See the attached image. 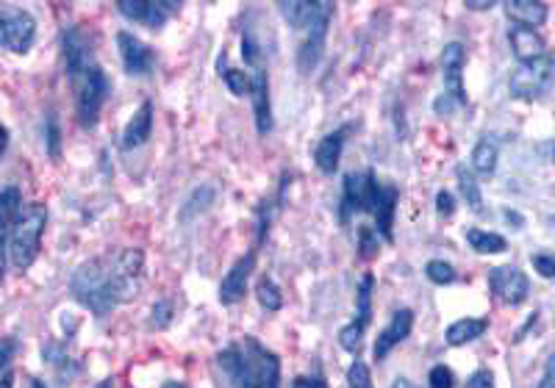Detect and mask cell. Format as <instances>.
Masks as SVG:
<instances>
[{
    "instance_id": "cell-16",
    "label": "cell",
    "mask_w": 555,
    "mask_h": 388,
    "mask_svg": "<svg viewBox=\"0 0 555 388\" xmlns=\"http://www.w3.org/2000/svg\"><path fill=\"white\" fill-rule=\"evenodd\" d=\"M353 131H356V125L348 123L345 128H339V131H333V134H328V136L319 139V144H317V150H314V161H317V166H319V173L333 175V173L339 170V158H342L345 142H348V136H350Z\"/></svg>"
},
{
    "instance_id": "cell-38",
    "label": "cell",
    "mask_w": 555,
    "mask_h": 388,
    "mask_svg": "<svg viewBox=\"0 0 555 388\" xmlns=\"http://www.w3.org/2000/svg\"><path fill=\"white\" fill-rule=\"evenodd\" d=\"M59 147H62V134H59V123H56V117L47 120V150L53 158H59Z\"/></svg>"
},
{
    "instance_id": "cell-22",
    "label": "cell",
    "mask_w": 555,
    "mask_h": 388,
    "mask_svg": "<svg viewBox=\"0 0 555 388\" xmlns=\"http://www.w3.org/2000/svg\"><path fill=\"white\" fill-rule=\"evenodd\" d=\"M503 9L517 25H525V28H536L547 20V6L530 4V0H509Z\"/></svg>"
},
{
    "instance_id": "cell-44",
    "label": "cell",
    "mask_w": 555,
    "mask_h": 388,
    "mask_svg": "<svg viewBox=\"0 0 555 388\" xmlns=\"http://www.w3.org/2000/svg\"><path fill=\"white\" fill-rule=\"evenodd\" d=\"M292 388H328V383L322 377H298Z\"/></svg>"
},
{
    "instance_id": "cell-45",
    "label": "cell",
    "mask_w": 555,
    "mask_h": 388,
    "mask_svg": "<svg viewBox=\"0 0 555 388\" xmlns=\"http://www.w3.org/2000/svg\"><path fill=\"white\" fill-rule=\"evenodd\" d=\"M464 6L472 9V12H486V9H491V0H467Z\"/></svg>"
},
{
    "instance_id": "cell-32",
    "label": "cell",
    "mask_w": 555,
    "mask_h": 388,
    "mask_svg": "<svg viewBox=\"0 0 555 388\" xmlns=\"http://www.w3.org/2000/svg\"><path fill=\"white\" fill-rule=\"evenodd\" d=\"M361 342H364V327H361L358 322H350L348 327H342V333H339V344H342L348 353H358Z\"/></svg>"
},
{
    "instance_id": "cell-15",
    "label": "cell",
    "mask_w": 555,
    "mask_h": 388,
    "mask_svg": "<svg viewBox=\"0 0 555 388\" xmlns=\"http://www.w3.org/2000/svg\"><path fill=\"white\" fill-rule=\"evenodd\" d=\"M253 266H256V255L247 253L245 258H239L228 274L222 277V284H219V303L222 305H237L245 300V292H247V277L253 274Z\"/></svg>"
},
{
    "instance_id": "cell-27",
    "label": "cell",
    "mask_w": 555,
    "mask_h": 388,
    "mask_svg": "<svg viewBox=\"0 0 555 388\" xmlns=\"http://www.w3.org/2000/svg\"><path fill=\"white\" fill-rule=\"evenodd\" d=\"M372 289H375V274L372 272H367L364 277H361V284H358V292H356V305H358V313H356V319L353 322H358L364 330H367V324L372 322Z\"/></svg>"
},
{
    "instance_id": "cell-40",
    "label": "cell",
    "mask_w": 555,
    "mask_h": 388,
    "mask_svg": "<svg viewBox=\"0 0 555 388\" xmlns=\"http://www.w3.org/2000/svg\"><path fill=\"white\" fill-rule=\"evenodd\" d=\"M467 388H494V374L489 369H478L469 380Z\"/></svg>"
},
{
    "instance_id": "cell-2",
    "label": "cell",
    "mask_w": 555,
    "mask_h": 388,
    "mask_svg": "<svg viewBox=\"0 0 555 388\" xmlns=\"http://www.w3.org/2000/svg\"><path fill=\"white\" fill-rule=\"evenodd\" d=\"M217 366L226 374L228 388H278L281 361L256 339H242L217 353Z\"/></svg>"
},
{
    "instance_id": "cell-6",
    "label": "cell",
    "mask_w": 555,
    "mask_h": 388,
    "mask_svg": "<svg viewBox=\"0 0 555 388\" xmlns=\"http://www.w3.org/2000/svg\"><path fill=\"white\" fill-rule=\"evenodd\" d=\"M330 17H333V4H322L317 20L306 28V39H303V45L298 47V70H300L303 75H308V73L319 65V59H322Z\"/></svg>"
},
{
    "instance_id": "cell-39",
    "label": "cell",
    "mask_w": 555,
    "mask_h": 388,
    "mask_svg": "<svg viewBox=\"0 0 555 388\" xmlns=\"http://www.w3.org/2000/svg\"><path fill=\"white\" fill-rule=\"evenodd\" d=\"M436 211H439V216H444V219H450V216L456 214V200H453L450 192H439V194H436Z\"/></svg>"
},
{
    "instance_id": "cell-42",
    "label": "cell",
    "mask_w": 555,
    "mask_h": 388,
    "mask_svg": "<svg viewBox=\"0 0 555 388\" xmlns=\"http://www.w3.org/2000/svg\"><path fill=\"white\" fill-rule=\"evenodd\" d=\"M536 388H555V355L547 358L544 374H541V380L536 383Z\"/></svg>"
},
{
    "instance_id": "cell-4",
    "label": "cell",
    "mask_w": 555,
    "mask_h": 388,
    "mask_svg": "<svg viewBox=\"0 0 555 388\" xmlns=\"http://www.w3.org/2000/svg\"><path fill=\"white\" fill-rule=\"evenodd\" d=\"M45 225H47V208L45 205L34 203L25 211H20L17 225H15L12 239H9V258L17 269H28L34 264V258L39 255Z\"/></svg>"
},
{
    "instance_id": "cell-46",
    "label": "cell",
    "mask_w": 555,
    "mask_h": 388,
    "mask_svg": "<svg viewBox=\"0 0 555 388\" xmlns=\"http://www.w3.org/2000/svg\"><path fill=\"white\" fill-rule=\"evenodd\" d=\"M6 144H9V131H6L4 125H0V155L6 153Z\"/></svg>"
},
{
    "instance_id": "cell-17",
    "label": "cell",
    "mask_w": 555,
    "mask_h": 388,
    "mask_svg": "<svg viewBox=\"0 0 555 388\" xmlns=\"http://www.w3.org/2000/svg\"><path fill=\"white\" fill-rule=\"evenodd\" d=\"M411 324H414V311L400 308V311L392 316V322H388V324L380 330V336H378V342H375V361H383L403 339H409Z\"/></svg>"
},
{
    "instance_id": "cell-19",
    "label": "cell",
    "mask_w": 555,
    "mask_h": 388,
    "mask_svg": "<svg viewBox=\"0 0 555 388\" xmlns=\"http://www.w3.org/2000/svg\"><path fill=\"white\" fill-rule=\"evenodd\" d=\"M509 42H511V47H514V53H517V59H520L522 65H530V62L541 59V55L547 53V50H544V39H541V34H536V28L514 25V28L509 31Z\"/></svg>"
},
{
    "instance_id": "cell-24",
    "label": "cell",
    "mask_w": 555,
    "mask_h": 388,
    "mask_svg": "<svg viewBox=\"0 0 555 388\" xmlns=\"http://www.w3.org/2000/svg\"><path fill=\"white\" fill-rule=\"evenodd\" d=\"M497 158H500V150L494 144V139H480L472 150V166H475V173L483 175V178H491L497 173Z\"/></svg>"
},
{
    "instance_id": "cell-18",
    "label": "cell",
    "mask_w": 555,
    "mask_h": 388,
    "mask_svg": "<svg viewBox=\"0 0 555 388\" xmlns=\"http://www.w3.org/2000/svg\"><path fill=\"white\" fill-rule=\"evenodd\" d=\"M34 34H36V23L28 12H15L12 17H6V47L17 55L28 53L34 45Z\"/></svg>"
},
{
    "instance_id": "cell-12",
    "label": "cell",
    "mask_w": 555,
    "mask_h": 388,
    "mask_svg": "<svg viewBox=\"0 0 555 388\" xmlns=\"http://www.w3.org/2000/svg\"><path fill=\"white\" fill-rule=\"evenodd\" d=\"M117 9L123 17H128L134 23H142L147 28H161L166 23V17L181 6L178 4H161V0H120Z\"/></svg>"
},
{
    "instance_id": "cell-7",
    "label": "cell",
    "mask_w": 555,
    "mask_h": 388,
    "mask_svg": "<svg viewBox=\"0 0 555 388\" xmlns=\"http://www.w3.org/2000/svg\"><path fill=\"white\" fill-rule=\"evenodd\" d=\"M375 181H378V175H375L372 170L345 175L342 203H339V219H342V222H348L353 214H369L372 192H375Z\"/></svg>"
},
{
    "instance_id": "cell-47",
    "label": "cell",
    "mask_w": 555,
    "mask_h": 388,
    "mask_svg": "<svg viewBox=\"0 0 555 388\" xmlns=\"http://www.w3.org/2000/svg\"><path fill=\"white\" fill-rule=\"evenodd\" d=\"M388 388H417V385H414L411 380H406V377H398V380H395L392 385H388Z\"/></svg>"
},
{
    "instance_id": "cell-13",
    "label": "cell",
    "mask_w": 555,
    "mask_h": 388,
    "mask_svg": "<svg viewBox=\"0 0 555 388\" xmlns=\"http://www.w3.org/2000/svg\"><path fill=\"white\" fill-rule=\"evenodd\" d=\"M250 100H253V117H256V131L264 136L272 128V105H269V78L264 62L250 67Z\"/></svg>"
},
{
    "instance_id": "cell-48",
    "label": "cell",
    "mask_w": 555,
    "mask_h": 388,
    "mask_svg": "<svg viewBox=\"0 0 555 388\" xmlns=\"http://www.w3.org/2000/svg\"><path fill=\"white\" fill-rule=\"evenodd\" d=\"M0 45H6V20L0 17Z\"/></svg>"
},
{
    "instance_id": "cell-37",
    "label": "cell",
    "mask_w": 555,
    "mask_h": 388,
    "mask_svg": "<svg viewBox=\"0 0 555 388\" xmlns=\"http://www.w3.org/2000/svg\"><path fill=\"white\" fill-rule=\"evenodd\" d=\"M530 261H533V269H536L541 277L552 281V274H555V258H552L550 253H539V255H533Z\"/></svg>"
},
{
    "instance_id": "cell-52",
    "label": "cell",
    "mask_w": 555,
    "mask_h": 388,
    "mask_svg": "<svg viewBox=\"0 0 555 388\" xmlns=\"http://www.w3.org/2000/svg\"><path fill=\"white\" fill-rule=\"evenodd\" d=\"M31 388H47V385H45V383H42L39 377H34V380H31Z\"/></svg>"
},
{
    "instance_id": "cell-43",
    "label": "cell",
    "mask_w": 555,
    "mask_h": 388,
    "mask_svg": "<svg viewBox=\"0 0 555 388\" xmlns=\"http://www.w3.org/2000/svg\"><path fill=\"white\" fill-rule=\"evenodd\" d=\"M459 103L448 95V92H444V95H439L436 97V103H433V111H436V114H453V108H456Z\"/></svg>"
},
{
    "instance_id": "cell-20",
    "label": "cell",
    "mask_w": 555,
    "mask_h": 388,
    "mask_svg": "<svg viewBox=\"0 0 555 388\" xmlns=\"http://www.w3.org/2000/svg\"><path fill=\"white\" fill-rule=\"evenodd\" d=\"M150 134H153V103L145 100L136 114L128 120L126 131H123V150L128 153V150L142 147L150 139Z\"/></svg>"
},
{
    "instance_id": "cell-23",
    "label": "cell",
    "mask_w": 555,
    "mask_h": 388,
    "mask_svg": "<svg viewBox=\"0 0 555 388\" xmlns=\"http://www.w3.org/2000/svg\"><path fill=\"white\" fill-rule=\"evenodd\" d=\"M489 322L486 319H459L448 327V344L450 347H464L475 339H480L486 333Z\"/></svg>"
},
{
    "instance_id": "cell-28",
    "label": "cell",
    "mask_w": 555,
    "mask_h": 388,
    "mask_svg": "<svg viewBox=\"0 0 555 388\" xmlns=\"http://www.w3.org/2000/svg\"><path fill=\"white\" fill-rule=\"evenodd\" d=\"M456 178H459V189H461V194L467 200V208H472L475 214H483V194H480V186H478L475 175L467 170V166H459Z\"/></svg>"
},
{
    "instance_id": "cell-8",
    "label": "cell",
    "mask_w": 555,
    "mask_h": 388,
    "mask_svg": "<svg viewBox=\"0 0 555 388\" xmlns=\"http://www.w3.org/2000/svg\"><path fill=\"white\" fill-rule=\"evenodd\" d=\"M489 286L500 300H503L506 305H511V308L522 305L528 300V292H530L525 272H520L514 266H494L489 272Z\"/></svg>"
},
{
    "instance_id": "cell-9",
    "label": "cell",
    "mask_w": 555,
    "mask_h": 388,
    "mask_svg": "<svg viewBox=\"0 0 555 388\" xmlns=\"http://www.w3.org/2000/svg\"><path fill=\"white\" fill-rule=\"evenodd\" d=\"M398 200H400V189H398L395 184L375 181V192H372L369 214L375 216V228H378V234H380L383 242H388V244L395 242V236H392V225H395V208H398Z\"/></svg>"
},
{
    "instance_id": "cell-5",
    "label": "cell",
    "mask_w": 555,
    "mask_h": 388,
    "mask_svg": "<svg viewBox=\"0 0 555 388\" xmlns=\"http://www.w3.org/2000/svg\"><path fill=\"white\" fill-rule=\"evenodd\" d=\"M552 70H555L552 55L544 53L541 59H536V62H530V65H522V67L511 75L509 92H511L514 97H520V100H536V97H541V95L550 89V84H552Z\"/></svg>"
},
{
    "instance_id": "cell-34",
    "label": "cell",
    "mask_w": 555,
    "mask_h": 388,
    "mask_svg": "<svg viewBox=\"0 0 555 388\" xmlns=\"http://www.w3.org/2000/svg\"><path fill=\"white\" fill-rule=\"evenodd\" d=\"M358 255L361 258H375L378 255V234L369 225L358 228Z\"/></svg>"
},
{
    "instance_id": "cell-35",
    "label": "cell",
    "mask_w": 555,
    "mask_h": 388,
    "mask_svg": "<svg viewBox=\"0 0 555 388\" xmlns=\"http://www.w3.org/2000/svg\"><path fill=\"white\" fill-rule=\"evenodd\" d=\"M348 383H350V388H372V374L364 361H356L348 369Z\"/></svg>"
},
{
    "instance_id": "cell-36",
    "label": "cell",
    "mask_w": 555,
    "mask_h": 388,
    "mask_svg": "<svg viewBox=\"0 0 555 388\" xmlns=\"http://www.w3.org/2000/svg\"><path fill=\"white\" fill-rule=\"evenodd\" d=\"M456 385V377L448 366H433L430 369V388H453Z\"/></svg>"
},
{
    "instance_id": "cell-25",
    "label": "cell",
    "mask_w": 555,
    "mask_h": 388,
    "mask_svg": "<svg viewBox=\"0 0 555 388\" xmlns=\"http://www.w3.org/2000/svg\"><path fill=\"white\" fill-rule=\"evenodd\" d=\"M217 73H219V78H222V84H226L237 97H242V95H247L250 92V75L247 73H242V70H237V67H228V55H226V50L219 53V62H217Z\"/></svg>"
},
{
    "instance_id": "cell-14",
    "label": "cell",
    "mask_w": 555,
    "mask_h": 388,
    "mask_svg": "<svg viewBox=\"0 0 555 388\" xmlns=\"http://www.w3.org/2000/svg\"><path fill=\"white\" fill-rule=\"evenodd\" d=\"M464 45L461 42H450L444 45L441 50V75H444V86H448V95L464 105L467 103V92H464V81H461V73H464Z\"/></svg>"
},
{
    "instance_id": "cell-31",
    "label": "cell",
    "mask_w": 555,
    "mask_h": 388,
    "mask_svg": "<svg viewBox=\"0 0 555 388\" xmlns=\"http://www.w3.org/2000/svg\"><path fill=\"white\" fill-rule=\"evenodd\" d=\"M425 274L430 277L433 284H439V286H450V284H456V269L450 266V264H444V261H430L428 266H425Z\"/></svg>"
},
{
    "instance_id": "cell-11",
    "label": "cell",
    "mask_w": 555,
    "mask_h": 388,
    "mask_svg": "<svg viewBox=\"0 0 555 388\" xmlns=\"http://www.w3.org/2000/svg\"><path fill=\"white\" fill-rule=\"evenodd\" d=\"M23 211V194L17 186L0 189V277L6 272V255H9V239L17 225V216Z\"/></svg>"
},
{
    "instance_id": "cell-53",
    "label": "cell",
    "mask_w": 555,
    "mask_h": 388,
    "mask_svg": "<svg viewBox=\"0 0 555 388\" xmlns=\"http://www.w3.org/2000/svg\"><path fill=\"white\" fill-rule=\"evenodd\" d=\"M164 388H187L184 383H164Z\"/></svg>"
},
{
    "instance_id": "cell-3",
    "label": "cell",
    "mask_w": 555,
    "mask_h": 388,
    "mask_svg": "<svg viewBox=\"0 0 555 388\" xmlns=\"http://www.w3.org/2000/svg\"><path fill=\"white\" fill-rule=\"evenodd\" d=\"M70 84H73V95H76V114L81 128H95L97 117H100V108L103 100L108 95V81L106 73L92 62H84L73 70H67Z\"/></svg>"
},
{
    "instance_id": "cell-1",
    "label": "cell",
    "mask_w": 555,
    "mask_h": 388,
    "mask_svg": "<svg viewBox=\"0 0 555 388\" xmlns=\"http://www.w3.org/2000/svg\"><path fill=\"white\" fill-rule=\"evenodd\" d=\"M145 274V253L142 250H120L81 264L73 272L70 292L86 305L92 313L106 316L123 303H131L142 292Z\"/></svg>"
},
{
    "instance_id": "cell-21",
    "label": "cell",
    "mask_w": 555,
    "mask_h": 388,
    "mask_svg": "<svg viewBox=\"0 0 555 388\" xmlns=\"http://www.w3.org/2000/svg\"><path fill=\"white\" fill-rule=\"evenodd\" d=\"M278 9L284 12V20H287L292 28L306 31V28L317 20L322 4H308V0H281V4H278Z\"/></svg>"
},
{
    "instance_id": "cell-51",
    "label": "cell",
    "mask_w": 555,
    "mask_h": 388,
    "mask_svg": "<svg viewBox=\"0 0 555 388\" xmlns=\"http://www.w3.org/2000/svg\"><path fill=\"white\" fill-rule=\"evenodd\" d=\"M97 388H117V380H103Z\"/></svg>"
},
{
    "instance_id": "cell-26",
    "label": "cell",
    "mask_w": 555,
    "mask_h": 388,
    "mask_svg": "<svg viewBox=\"0 0 555 388\" xmlns=\"http://www.w3.org/2000/svg\"><path fill=\"white\" fill-rule=\"evenodd\" d=\"M464 236H467V242H469V247H472L475 253H486V255L503 253V250L509 247V242L500 236V234H489V231H480V228H467Z\"/></svg>"
},
{
    "instance_id": "cell-33",
    "label": "cell",
    "mask_w": 555,
    "mask_h": 388,
    "mask_svg": "<svg viewBox=\"0 0 555 388\" xmlns=\"http://www.w3.org/2000/svg\"><path fill=\"white\" fill-rule=\"evenodd\" d=\"M173 322V303L170 300H158L150 311V327L153 330H164L166 324Z\"/></svg>"
},
{
    "instance_id": "cell-10",
    "label": "cell",
    "mask_w": 555,
    "mask_h": 388,
    "mask_svg": "<svg viewBox=\"0 0 555 388\" xmlns=\"http://www.w3.org/2000/svg\"><path fill=\"white\" fill-rule=\"evenodd\" d=\"M117 47H120V59H123V67H126L128 75L139 78V75H150L153 73L156 53L142 39H136L128 31H120L117 34Z\"/></svg>"
},
{
    "instance_id": "cell-41",
    "label": "cell",
    "mask_w": 555,
    "mask_h": 388,
    "mask_svg": "<svg viewBox=\"0 0 555 388\" xmlns=\"http://www.w3.org/2000/svg\"><path fill=\"white\" fill-rule=\"evenodd\" d=\"M15 353H17V342L15 339H0V372H4L12 363Z\"/></svg>"
},
{
    "instance_id": "cell-49",
    "label": "cell",
    "mask_w": 555,
    "mask_h": 388,
    "mask_svg": "<svg viewBox=\"0 0 555 388\" xmlns=\"http://www.w3.org/2000/svg\"><path fill=\"white\" fill-rule=\"evenodd\" d=\"M0 388H12V374H4V377H0Z\"/></svg>"
},
{
    "instance_id": "cell-30",
    "label": "cell",
    "mask_w": 555,
    "mask_h": 388,
    "mask_svg": "<svg viewBox=\"0 0 555 388\" xmlns=\"http://www.w3.org/2000/svg\"><path fill=\"white\" fill-rule=\"evenodd\" d=\"M211 200H214V189H208V186H200V189H195L192 192V197L187 200V205H184V214H181V222H189L192 216H197V214H203L208 205H211Z\"/></svg>"
},
{
    "instance_id": "cell-50",
    "label": "cell",
    "mask_w": 555,
    "mask_h": 388,
    "mask_svg": "<svg viewBox=\"0 0 555 388\" xmlns=\"http://www.w3.org/2000/svg\"><path fill=\"white\" fill-rule=\"evenodd\" d=\"M506 219H509V222H514V225H522V219H520L517 214H511V211H506Z\"/></svg>"
},
{
    "instance_id": "cell-29",
    "label": "cell",
    "mask_w": 555,
    "mask_h": 388,
    "mask_svg": "<svg viewBox=\"0 0 555 388\" xmlns=\"http://www.w3.org/2000/svg\"><path fill=\"white\" fill-rule=\"evenodd\" d=\"M256 297L267 311H281V305H284V294L275 286L272 277H261L258 286H256Z\"/></svg>"
}]
</instances>
